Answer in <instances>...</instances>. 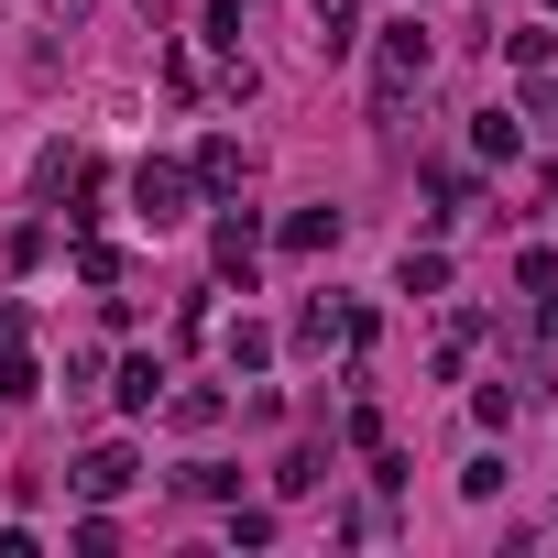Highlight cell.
Wrapping results in <instances>:
<instances>
[{"label":"cell","instance_id":"1","mask_svg":"<svg viewBox=\"0 0 558 558\" xmlns=\"http://www.w3.org/2000/svg\"><path fill=\"white\" fill-rule=\"evenodd\" d=\"M427 66H438V45H427V23H416V12H405V23H384V45H373V110L395 121V110H405V88H416Z\"/></svg>","mask_w":558,"mask_h":558},{"label":"cell","instance_id":"2","mask_svg":"<svg viewBox=\"0 0 558 558\" xmlns=\"http://www.w3.org/2000/svg\"><path fill=\"white\" fill-rule=\"evenodd\" d=\"M186 197H197V175H186V165H132V219H143V230H175V219H186Z\"/></svg>","mask_w":558,"mask_h":558},{"label":"cell","instance_id":"3","mask_svg":"<svg viewBox=\"0 0 558 558\" xmlns=\"http://www.w3.org/2000/svg\"><path fill=\"white\" fill-rule=\"evenodd\" d=\"M66 482H77V504H121V493H132V482H143V460H132V449H121V438H99V449H88V460H77V471H66Z\"/></svg>","mask_w":558,"mask_h":558},{"label":"cell","instance_id":"4","mask_svg":"<svg viewBox=\"0 0 558 558\" xmlns=\"http://www.w3.org/2000/svg\"><path fill=\"white\" fill-rule=\"evenodd\" d=\"M208 263H219V286H252V263H263V219L230 208V219L208 230Z\"/></svg>","mask_w":558,"mask_h":558},{"label":"cell","instance_id":"5","mask_svg":"<svg viewBox=\"0 0 558 558\" xmlns=\"http://www.w3.org/2000/svg\"><path fill=\"white\" fill-rule=\"evenodd\" d=\"M186 175H197V186H208V197H241V186H252V154H241V143H230V132H208V143H197V165H186Z\"/></svg>","mask_w":558,"mask_h":558},{"label":"cell","instance_id":"6","mask_svg":"<svg viewBox=\"0 0 558 558\" xmlns=\"http://www.w3.org/2000/svg\"><path fill=\"white\" fill-rule=\"evenodd\" d=\"M110 395H121V416H154V405H165V362H154V351H132V362L110 373Z\"/></svg>","mask_w":558,"mask_h":558},{"label":"cell","instance_id":"7","mask_svg":"<svg viewBox=\"0 0 558 558\" xmlns=\"http://www.w3.org/2000/svg\"><path fill=\"white\" fill-rule=\"evenodd\" d=\"M318 12V56H351L362 45V0H307Z\"/></svg>","mask_w":558,"mask_h":558},{"label":"cell","instance_id":"8","mask_svg":"<svg viewBox=\"0 0 558 558\" xmlns=\"http://www.w3.org/2000/svg\"><path fill=\"white\" fill-rule=\"evenodd\" d=\"M286 252H296V263H307V252H340V208H296V219H286Z\"/></svg>","mask_w":558,"mask_h":558},{"label":"cell","instance_id":"9","mask_svg":"<svg viewBox=\"0 0 558 558\" xmlns=\"http://www.w3.org/2000/svg\"><path fill=\"white\" fill-rule=\"evenodd\" d=\"M219 351H230V373H263V362H274V329H263V318H230Z\"/></svg>","mask_w":558,"mask_h":558},{"label":"cell","instance_id":"10","mask_svg":"<svg viewBox=\"0 0 558 558\" xmlns=\"http://www.w3.org/2000/svg\"><path fill=\"white\" fill-rule=\"evenodd\" d=\"M34 395H45L34 351H23V340H0V405H34Z\"/></svg>","mask_w":558,"mask_h":558},{"label":"cell","instance_id":"11","mask_svg":"<svg viewBox=\"0 0 558 558\" xmlns=\"http://www.w3.org/2000/svg\"><path fill=\"white\" fill-rule=\"evenodd\" d=\"M471 143H482L493 165H514V143H525V132H514V110H482V121H471Z\"/></svg>","mask_w":558,"mask_h":558},{"label":"cell","instance_id":"12","mask_svg":"<svg viewBox=\"0 0 558 558\" xmlns=\"http://www.w3.org/2000/svg\"><path fill=\"white\" fill-rule=\"evenodd\" d=\"M165 416L197 438V427H219V395H208V384H186V395H165Z\"/></svg>","mask_w":558,"mask_h":558},{"label":"cell","instance_id":"13","mask_svg":"<svg viewBox=\"0 0 558 558\" xmlns=\"http://www.w3.org/2000/svg\"><path fill=\"white\" fill-rule=\"evenodd\" d=\"M175 482H186V493H197V504H230V493H241V471H219V460H186V471H175Z\"/></svg>","mask_w":558,"mask_h":558},{"label":"cell","instance_id":"14","mask_svg":"<svg viewBox=\"0 0 558 558\" xmlns=\"http://www.w3.org/2000/svg\"><path fill=\"white\" fill-rule=\"evenodd\" d=\"M405 296H449V252H405Z\"/></svg>","mask_w":558,"mask_h":558},{"label":"cell","instance_id":"15","mask_svg":"<svg viewBox=\"0 0 558 558\" xmlns=\"http://www.w3.org/2000/svg\"><path fill=\"white\" fill-rule=\"evenodd\" d=\"M274 482H286V493H318V482H329V449H296V460L274 471Z\"/></svg>","mask_w":558,"mask_h":558},{"label":"cell","instance_id":"16","mask_svg":"<svg viewBox=\"0 0 558 558\" xmlns=\"http://www.w3.org/2000/svg\"><path fill=\"white\" fill-rule=\"evenodd\" d=\"M547 56H558V34H504V66H525V77H536Z\"/></svg>","mask_w":558,"mask_h":558},{"label":"cell","instance_id":"17","mask_svg":"<svg viewBox=\"0 0 558 558\" xmlns=\"http://www.w3.org/2000/svg\"><path fill=\"white\" fill-rule=\"evenodd\" d=\"M230 547H274V514L263 504H230Z\"/></svg>","mask_w":558,"mask_h":558},{"label":"cell","instance_id":"18","mask_svg":"<svg viewBox=\"0 0 558 558\" xmlns=\"http://www.w3.org/2000/svg\"><path fill=\"white\" fill-rule=\"evenodd\" d=\"M536 329H547V340H558V286H536Z\"/></svg>","mask_w":558,"mask_h":558},{"label":"cell","instance_id":"19","mask_svg":"<svg viewBox=\"0 0 558 558\" xmlns=\"http://www.w3.org/2000/svg\"><path fill=\"white\" fill-rule=\"evenodd\" d=\"M56 12H66V23H77V12H88V0H56Z\"/></svg>","mask_w":558,"mask_h":558},{"label":"cell","instance_id":"20","mask_svg":"<svg viewBox=\"0 0 558 558\" xmlns=\"http://www.w3.org/2000/svg\"><path fill=\"white\" fill-rule=\"evenodd\" d=\"M547 12H558V0H547Z\"/></svg>","mask_w":558,"mask_h":558}]
</instances>
